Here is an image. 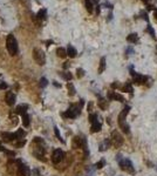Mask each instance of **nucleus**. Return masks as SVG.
Segmentation results:
<instances>
[{"label":"nucleus","instance_id":"obj_1","mask_svg":"<svg viewBox=\"0 0 157 176\" xmlns=\"http://www.w3.org/2000/svg\"><path fill=\"white\" fill-rule=\"evenodd\" d=\"M6 47H7V51L11 55H15L18 53V42L15 40L14 35L9 34L8 37L6 39Z\"/></svg>","mask_w":157,"mask_h":176},{"label":"nucleus","instance_id":"obj_2","mask_svg":"<svg viewBox=\"0 0 157 176\" xmlns=\"http://www.w3.org/2000/svg\"><path fill=\"white\" fill-rule=\"evenodd\" d=\"M118 164H120L121 169L124 170V171H128V173H130V174H134V173H135V168H134L131 161H130V160H128V158L120 160V161H118Z\"/></svg>","mask_w":157,"mask_h":176},{"label":"nucleus","instance_id":"obj_3","mask_svg":"<svg viewBox=\"0 0 157 176\" xmlns=\"http://www.w3.org/2000/svg\"><path fill=\"white\" fill-rule=\"evenodd\" d=\"M33 58H34V60H35L36 62L40 65V66H43V65L46 64V55H45V53H43L41 49L34 48V51H33Z\"/></svg>","mask_w":157,"mask_h":176},{"label":"nucleus","instance_id":"obj_4","mask_svg":"<svg viewBox=\"0 0 157 176\" xmlns=\"http://www.w3.org/2000/svg\"><path fill=\"white\" fill-rule=\"evenodd\" d=\"M112 141H113V144H114L116 148H118V147L122 146V143H123V137L120 135L118 131L114 130L112 133Z\"/></svg>","mask_w":157,"mask_h":176},{"label":"nucleus","instance_id":"obj_5","mask_svg":"<svg viewBox=\"0 0 157 176\" xmlns=\"http://www.w3.org/2000/svg\"><path fill=\"white\" fill-rule=\"evenodd\" d=\"M64 157H65V153L61 149H56V150H54L53 155H52V161H53V163L57 164L64 160Z\"/></svg>","mask_w":157,"mask_h":176},{"label":"nucleus","instance_id":"obj_6","mask_svg":"<svg viewBox=\"0 0 157 176\" xmlns=\"http://www.w3.org/2000/svg\"><path fill=\"white\" fill-rule=\"evenodd\" d=\"M80 114V108H76V107H70L69 109L67 110L64 114L65 118H69V119H74Z\"/></svg>","mask_w":157,"mask_h":176},{"label":"nucleus","instance_id":"obj_7","mask_svg":"<svg viewBox=\"0 0 157 176\" xmlns=\"http://www.w3.org/2000/svg\"><path fill=\"white\" fill-rule=\"evenodd\" d=\"M18 175H20V176H29L30 175V169L26 164H22L21 161H20V164H19V168H18Z\"/></svg>","mask_w":157,"mask_h":176},{"label":"nucleus","instance_id":"obj_8","mask_svg":"<svg viewBox=\"0 0 157 176\" xmlns=\"http://www.w3.org/2000/svg\"><path fill=\"white\" fill-rule=\"evenodd\" d=\"M129 110H130V107L129 106H125V107H124V109L122 110L121 113H120V115H118V125H121V123L125 122V118H127Z\"/></svg>","mask_w":157,"mask_h":176},{"label":"nucleus","instance_id":"obj_9","mask_svg":"<svg viewBox=\"0 0 157 176\" xmlns=\"http://www.w3.org/2000/svg\"><path fill=\"white\" fill-rule=\"evenodd\" d=\"M130 69H131V75H133V78H134V82H135V83L139 85V83H143V81H145L144 76L139 75V74H137L136 72H134L133 68H130Z\"/></svg>","mask_w":157,"mask_h":176},{"label":"nucleus","instance_id":"obj_10","mask_svg":"<svg viewBox=\"0 0 157 176\" xmlns=\"http://www.w3.org/2000/svg\"><path fill=\"white\" fill-rule=\"evenodd\" d=\"M1 137L5 142H9V141H13V140L17 139L14 133H3L1 134Z\"/></svg>","mask_w":157,"mask_h":176},{"label":"nucleus","instance_id":"obj_11","mask_svg":"<svg viewBox=\"0 0 157 176\" xmlns=\"http://www.w3.org/2000/svg\"><path fill=\"white\" fill-rule=\"evenodd\" d=\"M5 100H6V103L8 106H13L15 103V95L13 94L12 92H8L6 94V99H5Z\"/></svg>","mask_w":157,"mask_h":176},{"label":"nucleus","instance_id":"obj_12","mask_svg":"<svg viewBox=\"0 0 157 176\" xmlns=\"http://www.w3.org/2000/svg\"><path fill=\"white\" fill-rule=\"evenodd\" d=\"M26 110H28V106H27V105H20V106L17 107L15 113L19 114V115H24V114H26Z\"/></svg>","mask_w":157,"mask_h":176},{"label":"nucleus","instance_id":"obj_13","mask_svg":"<svg viewBox=\"0 0 157 176\" xmlns=\"http://www.w3.org/2000/svg\"><path fill=\"white\" fill-rule=\"evenodd\" d=\"M67 55H68V56H69V58H75L76 56V54H77V52H76V49L74 48V47H73V46H68V47H67Z\"/></svg>","mask_w":157,"mask_h":176},{"label":"nucleus","instance_id":"obj_14","mask_svg":"<svg viewBox=\"0 0 157 176\" xmlns=\"http://www.w3.org/2000/svg\"><path fill=\"white\" fill-rule=\"evenodd\" d=\"M127 40L129 41V42H131V43H136L137 41H138V35H137L136 33H131V34L128 35Z\"/></svg>","mask_w":157,"mask_h":176},{"label":"nucleus","instance_id":"obj_15","mask_svg":"<svg viewBox=\"0 0 157 176\" xmlns=\"http://www.w3.org/2000/svg\"><path fill=\"white\" fill-rule=\"evenodd\" d=\"M101 130V123L99 121H95L91 123V131L93 133H97Z\"/></svg>","mask_w":157,"mask_h":176},{"label":"nucleus","instance_id":"obj_16","mask_svg":"<svg viewBox=\"0 0 157 176\" xmlns=\"http://www.w3.org/2000/svg\"><path fill=\"white\" fill-rule=\"evenodd\" d=\"M109 146H110V141H109V140H104L103 143L100 144V152H104L106 149L109 148Z\"/></svg>","mask_w":157,"mask_h":176},{"label":"nucleus","instance_id":"obj_17","mask_svg":"<svg viewBox=\"0 0 157 176\" xmlns=\"http://www.w3.org/2000/svg\"><path fill=\"white\" fill-rule=\"evenodd\" d=\"M56 54H57V56H60V58H66L67 52H66V49H65V48L60 47V48L56 49Z\"/></svg>","mask_w":157,"mask_h":176},{"label":"nucleus","instance_id":"obj_18","mask_svg":"<svg viewBox=\"0 0 157 176\" xmlns=\"http://www.w3.org/2000/svg\"><path fill=\"white\" fill-rule=\"evenodd\" d=\"M106 68V58H101L100 61V68H99V73H103V70Z\"/></svg>","mask_w":157,"mask_h":176},{"label":"nucleus","instance_id":"obj_19","mask_svg":"<svg viewBox=\"0 0 157 176\" xmlns=\"http://www.w3.org/2000/svg\"><path fill=\"white\" fill-rule=\"evenodd\" d=\"M29 116L27 115V114H24L22 115V125L25 126V127H28L29 126Z\"/></svg>","mask_w":157,"mask_h":176},{"label":"nucleus","instance_id":"obj_20","mask_svg":"<svg viewBox=\"0 0 157 176\" xmlns=\"http://www.w3.org/2000/svg\"><path fill=\"white\" fill-rule=\"evenodd\" d=\"M46 13H47V11H46L45 8H42V9H40L39 12H38L36 17H38V19H45L46 18Z\"/></svg>","mask_w":157,"mask_h":176},{"label":"nucleus","instance_id":"obj_21","mask_svg":"<svg viewBox=\"0 0 157 176\" xmlns=\"http://www.w3.org/2000/svg\"><path fill=\"white\" fill-rule=\"evenodd\" d=\"M67 87H68V91H69V95L70 96H73V95H75V88H74V86H73V83H68L67 85Z\"/></svg>","mask_w":157,"mask_h":176},{"label":"nucleus","instance_id":"obj_22","mask_svg":"<svg viewBox=\"0 0 157 176\" xmlns=\"http://www.w3.org/2000/svg\"><path fill=\"white\" fill-rule=\"evenodd\" d=\"M120 127L122 128V130H123V133H125V134H129V126L125 123V122H123V123H121L120 125Z\"/></svg>","mask_w":157,"mask_h":176},{"label":"nucleus","instance_id":"obj_23","mask_svg":"<svg viewBox=\"0 0 157 176\" xmlns=\"http://www.w3.org/2000/svg\"><path fill=\"white\" fill-rule=\"evenodd\" d=\"M86 8H87L88 12H93V4H91L90 0H86Z\"/></svg>","mask_w":157,"mask_h":176},{"label":"nucleus","instance_id":"obj_24","mask_svg":"<svg viewBox=\"0 0 157 176\" xmlns=\"http://www.w3.org/2000/svg\"><path fill=\"white\" fill-rule=\"evenodd\" d=\"M14 134H15V136H17V139H22V137L26 135V133H25L22 129H19V130L17 131V133H14Z\"/></svg>","mask_w":157,"mask_h":176},{"label":"nucleus","instance_id":"obj_25","mask_svg":"<svg viewBox=\"0 0 157 176\" xmlns=\"http://www.w3.org/2000/svg\"><path fill=\"white\" fill-rule=\"evenodd\" d=\"M125 92H128V93H133V86L130 85L129 82H127L125 85H124V88H123Z\"/></svg>","mask_w":157,"mask_h":176},{"label":"nucleus","instance_id":"obj_26","mask_svg":"<svg viewBox=\"0 0 157 176\" xmlns=\"http://www.w3.org/2000/svg\"><path fill=\"white\" fill-rule=\"evenodd\" d=\"M99 106H100L102 109H106L107 106H108V103H107V101H104L103 99H101V100L99 101Z\"/></svg>","mask_w":157,"mask_h":176},{"label":"nucleus","instance_id":"obj_27","mask_svg":"<svg viewBox=\"0 0 157 176\" xmlns=\"http://www.w3.org/2000/svg\"><path fill=\"white\" fill-rule=\"evenodd\" d=\"M54 133H55V135H56V137H57V139H59V140H60V141H61V142L64 143L65 141H64V139L61 137V134H60V131H59V129H57V127H55V128H54Z\"/></svg>","mask_w":157,"mask_h":176},{"label":"nucleus","instance_id":"obj_28","mask_svg":"<svg viewBox=\"0 0 157 176\" xmlns=\"http://www.w3.org/2000/svg\"><path fill=\"white\" fill-rule=\"evenodd\" d=\"M48 85V81H47V79L46 78H41L40 79V87H46V86Z\"/></svg>","mask_w":157,"mask_h":176},{"label":"nucleus","instance_id":"obj_29","mask_svg":"<svg viewBox=\"0 0 157 176\" xmlns=\"http://www.w3.org/2000/svg\"><path fill=\"white\" fill-rule=\"evenodd\" d=\"M89 121L93 123V122H95V121H97V115L96 114H90L89 115Z\"/></svg>","mask_w":157,"mask_h":176},{"label":"nucleus","instance_id":"obj_30","mask_svg":"<svg viewBox=\"0 0 157 176\" xmlns=\"http://www.w3.org/2000/svg\"><path fill=\"white\" fill-rule=\"evenodd\" d=\"M76 73H77V78H82V76L85 75V70L82 69V68H77Z\"/></svg>","mask_w":157,"mask_h":176},{"label":"nucleus","instance_id":"obj_31","mask_svg":"<svg viewBox=\"0 0 157 176\" xmlns=\"http://www.w3.org/2000/svg\"><path fill=\"white\" fill-rule=\"evenodd\" d=\"M103 166H104V160H101L100 162H97V163L95 164V167H96L97 169H101V168H103Z\"/></svg>","mask_w":157,"mask_h":176},{"label":"nucleus","instance_id":"obj_32","mask_svg":"<svg viewBox=\"0 0 157 176\" xmlns=\"http://www.w3.org/2000/svg\"><path fill=\"white\" fill-rule=\"evenodd\" d=\"M74 144H75L76 147H81V139H80V137H75V140H74Z\"/></svg>","mask_w":157,"mask_h":176},{"label":"nucleus","instance_id":"obj_33","mask_svg":"<svg viewBox=\"0 0 157 176\" xmlns=\"http://www.w3.org/2000/svg\"><path fill=\"white\" fill-rule=\"evenodd\" d=\"M147 32H149V33L151 34V37H155V31L152 30V27H151V26H148V28H147Z\"/></svg>","mask_w":157,"mask_h":176},{"label":"nucleus","instance_id":"obj_34","mask_svg":"<svg viewBox=\"0 0 157 176\" xmlns=\"http://www.w3.org/2000/svg\"><path fill=\"white\" fill-rule=\"evenodd\" d=\"M62 76H64L66 80H72V78H73L70 73H65V74H62Z\"/></svg>","mask_w":157,"mask_h":176},{"label":"nucleus","instance_id":"obj_35","mask_svg":"<svg viewBox=\"0 0 157 176\" xmlns=\"http://www.w3.org/2000/svg\"><path fill=\"white\" fill-rule=\"evenodd\" d=\"M25 143H26V141L25 140H21V141H18V143H17V147H19V148H21V147L25 146Z\"/></svg>","mask_w":157,"mask_h":176},{"label":"nucleus","instance_id":"obj_36","mask_svg":"<svg viewBox=\"0 0 157 176\" xmlns=\"http://www.w3.org/2000/svg\"><path fill=\"white\" fill-rule=\"evenodd\" d=\"M6 88H7V83H6V82L0 81V89H6Z\"/></svg>","mask_w":157,"mask_h":176},{"label":"nucleus","instance_id":"obj_37","mask_svg":"<svg viewBox=\"0 0 157 176\" xmlns=\"http://www.w3.org/2000/svg\"><path fill=\"white\" fill-rule=\"evenodd\" d=\"M5 154H7L8 156H15V153L12 150H5Z\"/></svg>","mask_w":157,"mask_h":176},{"label":"nucleus","instance_id":"obj_38","mask_svg":"<svg viewBox=\"0 0 157 176\" xmlns=\"http://www.w3.org/2000/svg\"><path fill=\"white\" fill-rule=\"evenodd\" d=\"M141 15H142V18H143V19H145L147 21L149 20V19H148V14H147L145 12H141Z\"/></svg>","mask_w":157,"mask_h":176},{"label":"nucleus","instance_id":"obj_39","mask_svg":"<svg viewBox=\"0 0 157 176\" xmlns=\"http://www.w3.org/2000/svg\"><path fill=\"white\" fill-rule=\"evenodd\" d=\"M34 141H35V142H42V140L40 139V137H35V139H34Z\"/></svg>","mask_w":157,"mask_h":176},{"label":"nucleus","instance_id":"obj_40","mask_svg":"<svg viewBox=\"0 0 157 176\" xmlns=\"http://www.w3.org/2000/svg\"><path fill=\"white\" fill-rule=\"evenodd\" d=\"M68 67H69V62H65L64 68H68Z\"/></svg>","mask_w":157,"mask_h":176},{"label":"nucleus","instance_id":"obj_41","mask_svg":"<svg viewBox=\"0 0 157 176\" xmlns=\"http://www.w3.org/2000/svg\"><path fill=\"white\" fill-rule=\"evenodd\" d=\"M0 150H1V152H4V153H5V150H6V149H5L3 146H1V144H0Z\"/></svg>","mask_w":157,"mask_h":176},{"label":"nucleus","instance_id":"obj_42","mask_svg":"<svg viewBox=\"0 0 157 176\" xmlns=\"http://www.w3.org/2000/svg\"><path fill=\"white\" fill-rule=\"evenodd\" d=\"M96 12H97V13H100V6H97V7H96Z\"/></svg>","mask_w":157,"mask_h":176},{"label":"nucleus","instance_id":"obj_43","mask_svg":"<svg viewBox=\"0 0 157 176\" xmlns=\"http://www.w3.org/2000/svg\"><path fill=\"white\" fill-rule=\"evenodd\" d=\"M54 86H55V87H61V86L59 85V83H56V82H54Z\"/></svg>","mask_w":157,"mask_h":176},{"label":"nucleus","instance_id":"obj_44","mask_svg":"<svg viewBox=\"0 0 157 176\" xmlns=\"http://www.w3.org/2000/svg\"><path fill=\"white\" fill-rule=\"evenodd\" d=\"M46 43H47V45H46V46H49V45H51V43H52V41H47V42H46Z\"/></svg>","mask_w":157,"mask_h":176},{"label":"nucleus","instance_id":"obj_45","mask_svg":"<svg viewBox=\"0 0 157 176\" xmlns=\"http://www.w3.org/2000/svg\"><path fill=\"white\" fill-rule=\"evenodd\" d=\"M91 1H94V3L96 4V3H99V1H100V0H91Z\"/></svg>","mask_w":157,"mask_h":176},{"label":"nucleus","instance_id":"obj_46","mask_svg":"<svg viewBox=\"0 0 157 176\" xmlns=\"http://www.w3.org/2000/svg\"><path fill=\"white\" fill-rule=\"evenodd\" d=\"M155 17H156V19H157V9L155 11Z\"/></svg>","mask_w":157,"mask_h":176},{"label":"nucleus","instance_id":"obj_47","mask_svg":"<svg viewBox=\"0 0 157 176\" xmlns=\"http://www.w3.org/2000/svg\"><path fill=\"white\" fill-rule=\"evenodd\" d=\"M142 1H144V3H148V0H142Z\"/></svg>","mask_w":157,"mask_h":176},{"label":"nucleus","instance_id":"obj_48","mask_svg":"<svg viewBox=\"0 0 157 176\" xmlns=\"http://www.w3.org/2000/svg\"><path fill=\"white\" fill-rule=\"evenodd\" d=\"M156 170H157V164H156Z\"/></svg>","mask_w":157,"mask_h":176}]
</instances>
